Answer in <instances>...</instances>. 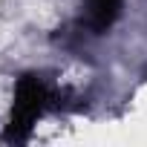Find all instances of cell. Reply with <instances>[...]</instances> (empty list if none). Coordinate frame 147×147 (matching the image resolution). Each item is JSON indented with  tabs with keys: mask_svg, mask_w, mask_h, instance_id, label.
<instances>
[{
	"mask_svg": "<svg viewBox=\"0 0 147 147\" xmlns=\"http://www.w3.org/2000/svg\"><path fill=\"white\" fill-rule=\"evenodd\" d=\"M118 9H121V0H87V23L95 32H101L115 20Z\"/></svg>",
	"mask_w": 147,
	"mask_h": 147,
	"instance_id": "2",
	"label": "cell"
},
{
	"mask_svg": "<svg viewBox=\"0 0 147 147\" xmlns=\"http://www.w3.org/2000/svg\"><path fill=\"white\" fill-rule=\"evenodd\" d=\"M46 104V87L40 78L35 75H26L20 84H18V92H15V110H12V124L6 130V141H23L29 138V130L35 124V118L40 115Z\"/></svg>",
	"mask_w": 147,
	"mask_h": 147,
	"instance_id": "1",
	"label": "cell"
}]
</instances>
